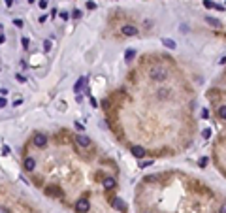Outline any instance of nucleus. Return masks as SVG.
Here are the masks:
<instances>
[{
	"label": "nucleus",
	"instance_id": "27",
	"mask_svg": "<svg viewBox=\"0 0 226 213\" xmlns=\"http://www.w3.org/2000/svg\"><path fill=\"white\" fill-rule=\"evenodd\" d=\"M2 153H4V155H8V153H12V149H9V145H4V147H2Z\"/></svg>",
	"mask_w": 226,
	"mask_h": 213
},
{
	"label": "nucleus",
	"instance_id": "24",
	"mask_svg": "<svg viewBox=\"0 0 226 213\" xmlns=\"http://www.w3.org/2000/svg\"><path fill=\"white\" fill-rule=\"evenodd\" d=\"M4 106H8V100L4 96H0V108H4Z\"/></svg>",
	"mask_w": 226,
	"mask_h": 213
},
{
	"label": "nucleus",
	"instance_id": "22",
	"mask_svg": "<svg viewBox=\"0 0 226 213\" xmlns=\"http://www.w3.org/2000/svg\"><path fill=\"white\" fill-rule=\"evenodd\" d=\"M198 164H200V166L203 168V166H206V164H207V159H206V156H202V159L198 160Z\"/></svg>",
	"mask_w": 226,
	"mask_h": 213
},
{
	"label": "nucleus",
	"instance_id": "11",
	"mask_svg": "<svg viewBox=\"0 0 226 213\" xmlns=\"http://www.w3.org/2000/svg\"><path fill=\"white\" fill-rule=\"evenodd\" d=\"M162 46L168 47V49H175V47H177V46H175V42H174V40H170V38H162Z\"/></svg>",
	"mask_w": 226,
	"mask_h": 213
},
{
	"label": "nucleus",
	"instance_id": "4",
	"mask_svg": "<svg viewBox=\"0 0 226 213\" xmlns=\"http://www.w3.org/2000/svg\"><path fill=\"white\" fill-rule=\"evenodd\" d=\"M75 143L79 145V147H89L91 145V140L87 136H83V134H79V136H75Z\"/></svg>",
	"mask_w": 226,
	"mask_h": 213
},
{
	"label": "nucleus",
	"instance_id": "7",
	"mask_svg": "<svg viewBox=\"0 0 226 213\" xmlns=\"http://www.w3.org/2000/svg\"><path fill=\"white\" fill-rule=\"evenodd\" d=\"M130 151H132V155L136 156V159H143V156H145V149L142 147V145H134Z\"/></svg>",
	"mask_w": 226,
	"mask_h": 213
},
{
	"label": "nucleus",
	"instance_id": "15",
	"mask_svg": "<svg viewBox=\"0 0 226 213\" xmlns=\"http://www.w3.org/2000/svg\"><path fill=\"white\" fill-rule=\"evenodd\" d=\"M219 117L226 121V106H221V108H219Z\"/></svg>",
	"mask_w": 226,
	"mask_h": 213
},
{
	"label": "nucleus",
	"instance_id": "3",
	"mask_svg": "<svg viewBox=\"0 0 226 213\" xmlns=\"http://www.w3.org/2000/svg\"><path fill=\"white\" fill-rule=\"evenodd\" d=\"M121 32H123L124 36H136V34H138V28H136L134 25H124V27L121 28Z\"/></svg>",
	"mask_w": 226,
	"mask_h": 213
},
{
	"label": "nucleus",
	"instance_id": "19",
	"mask_svg": "<svg viewBox=\"0 0 226 213\" xmlns=\"http://www.w3.org/2000/svg\"><path fill=\"white\" fill-rule=\"evenodd\" d=\"M153 164V160H142L139 162V168H145V166H151Z\"/></svg>",
	"mask_w": 226,
	"mask_h": 213
},
{
	"label": "nucleus",
	"instance_id": "10",
	"mask_svg": "<svg viewBox=\"0 0 226 213\" xmlns=\"http://www.w3.org/2000/svg\"><path fill=\"white\" fill-rule=\"evenodd\" d=\"M206 23L211 25V27H215V28H219V27H221V21H219V19H215V17H209V15L206 17Z\"/></svg>",
	"mask_w": 226,
	"mask_h": 213
},
{
	"label": "nucleus",
	"instance_id": "1",
	"mask_svg": "<svg viewBox=\"0 0 226 213\" xmlns=\"http://www.w3.org/2000/svg\"><path fill=\"white\" fill-rule=\"evenodd\" d=\"M149 75H151V79H155V81H164L168 77V70L162 68V66H153V68L149 70Z\"/></svg>",
	"mask_w": 226,
	"mask_h": 213
},
{
	"label": "nucleus",
	"instance_id": "25",
	"mask_svg": "<svg viewBox=\"0 0 226 213\" xmlns=\"http://www.w3.org/2000/svg\"><path fill=\"white\" fill-rule=\"evenodd\" d=\"M87 8H89V9H94V8H96V2H92V0H89V2H87Z\"/></svg>",
	"mask_w": 226,
	"mask_h": 213
},
{
	"label": "nucleus",
	"instance_id": "38",
	"mask_svg": "<svg viewBox=\"0 0 226 213\" xmlns=\"http://www.w3.org/2000/svg\"><path fill=\"white\" fill-rule=\"evenodd\" d=\"M0 32H2V25H0Z\"/></svg>",
	"mask_w": 226,
	"mask_h": 213
},
{
	"label": "nucleus",
	"instance_id": "32",
	"mask_svg": "<svg viewBox=\"0 0 226 213\" xmlns=\"http://www.w3.org/2000/svg\"><path fill=\"white\" fill-rule=\"evenodd\" d=\"M40 8H47V0H40Z\"/></svg>",
	"mask_w": 226,
	"mask_h": 213
},
{
	"label": "nucleus",
	"instance_id": "36",
	"mask_svg": "<svg viewBox=\"0 0 226 213\" xmlns=\"http://www.w3.org/2000/svg\"><path fill=\"white\" fill-rule=\"evenodd\" d=\"M4 42H6V36H4V34H0V43H4Z\"/></svg>",
	"mask_w": 226,
	"mask_h": 213
},
{
	"label": "nucleus",
	"instance_id": "26",
	"mask_svg": "<svg viewBox=\"0 0 226 213\" xmlns=\"http://www.w3.org/2000/svg\"><path fill=\"white\" fill-rule=\"evenodd\" d=\"M213 8H215V9H219V12H224V9H226V6H221V4H215Z\"/></svg>",
	"mask_w": 226,
	"mask_h": 213
},
{
	"label": "nucleus",
	"instance_id": "35",
	"mask_svg": "<svg viewBox=\"0 0 226 213\" xmlns=\"http://www.w3.org/2000/svg\"><path fill=\"white\" fill-rule=\"evenodd\" d=\"M0 213H9V211H8V207H4V206H0Z\"/></svg>",
	"mask_w": 226,
	"mask_h": 213
},
{
	"label": "nucleus",
	"instance_id": "37",
	"mask_svg": "<svg viewBox=\"0 0 226 213\" xmlns=\"http://www.w3.org/2000/svg\"><path fill=\"white\" fill-rule=\"evenodd\" d=\"M12 4H13V0H6V6H8V8L12 6Z\"/></svg>",
	"mask_w": 226,
	"mask_h": 213
},
{
	"label": "nucleus",
	"instance_id": "9",
	"mask_svg": "<svg viewBox=\"0 0 226 213\" xmlns=\"http://www.w3.org/2000/svg\"><path fill=\"white\" fill-rule=\"evenodd\" d=\"M113 187H115V179H113V177H106V179H104V189H106V190H111Z\"/></svg>",
	"mask_w": 226,
	"mask_h": 213
},
{
	"label": "nucleus",
	"instance_id": "29",
	"mask_svg": "<svg viewBox=\"0 0 226 213\" xmlns=\"http://www.w3.org/2000/svg\"><path fill=\"white\" fill-rule=\"evenodd\" d=\"M219 213H226V202H224V204H221V207H219Z\"/></svg>",
	"mask_w": 226,
	"mask_h": 213
},
{
	"label": "nucleus",
	"instance_id": "20",
	"mask_svg": "<svg viewBox=\"0 0 226 213\" xmlns=\"http://www.w3.org/2000/svg\"><path fill=\"white\" fill-rule=\"evenodd\" d=\"M44 49L45 51H51V40H45L44 42Z\"/></svg>",
	"mask_w": 226,
	"mask_h": 213
},
{
	"label": "nucleus",
	"instance_id": "14",
	"mask_svg": "<svg viewBox=\"0 0 226 213\" xmlns=\"http://www.w3.org/2000/svg\"><path fill=\"white\" fill-rule=\"evenodd\" d=\"M168 93H170V91H168V89H160V91L156 93V96L164 100V98H168Z\"/></svg>",
	"mask_w": 226,
	"mask_h": 213
},
{
	"label": "nucleus",
	"instance_id": "33",
	"mask_svg": "<svg viewBox=\"0 0 226 213\" xmlns=\"http://www.w3.org/2000/svg\"><path fill=\"white\" fill-rule=\"evenodd\" d=\"M8 94V89H0V96H6Z\"/></svg>",
	"mask_w": 226,
	"mask_h": 213
},
{
	"label": "nucleus",
	"instance_id": "8",
	"mask_svg": "<svg viewBox=\"0 0 226 213\" xmlns=\"http://www.w3.org/2000/svg\"><path fill=\"white\" fill-rule=\"evenodd\" d=\"M85 83H87V77H79L77 83H75V87H74V91L75 93H81V89L85 87Z\"/></svg>",
	"mask_w": 226,
	"mask_h": 213
},
{
	"label": "nucleus",
	"instance_id": "31",
	"mask_svg": "<svg viewBox=\"0 0 226 213\" xmlns=\"http://www.w3.org/2000/svg\"><path fill=\"white\" fill-rule=\"evenodd\" d=\"M209 136H211V130L206 128V130H203V138H209Z\"/></svg>",
	"mask_w": 226,
	"mask_h": 213
},
{
	"label": "nucleus",
	"instance_id": "16",
	"mask_svg": "<svg viewBox=\"0 0 226 213\" xmlns=\"http://www.w3.org/2000/svg\"><path fill=\"white\" fill-rule=\"evenodd\" d=\"M134 57H136V53H134L132 49H130V51H126V53H124V59H126V61H132Z\"/></svg>",
	"mask_w": 226,
	"mask_h": 213
},
{
	"label": "nucleus",
	"instance_id": "13",
	"mask_svg": "<svg viewBox=\"0 0 226 213\" xmlns=\"http://www.w3.org/2000/svg\"><path fill=\"white\" fill-rule=\"evenodd\" d=\"M111 206H113L115 209H124V204H123L121 198H113V200H111Z\"/></svg>",
	"mask_w": 226,
	"mask_h": 213
},
{
	"label": "nucleus",
	"instance_id": "6",
	"mask_svg": "<svg viewBox=\"0 0 226 213\" xmlns=\"http://www.w3.org/2000/svg\"><path fill=\"white\" fill-rule=\"evenodd\" d=\"M45 143H47V136H45V134H36V136H34V145L44 147Z\"/></svg>",
	"mask_w": 226,
	"mask_h": 213
},
{
	"label": "nucleus",
	"instance_id": "17",
	"mask_svg": "<svg viewBox=\"0 0 226 213\" xmlns=\"http://www.w3.org/2000/svg\"><path fill=\"white\" fill-rule=\"evenodd\" d=\"M203 6H206L207 9H211V8L215 6V2H211V0H203Z\"/></svg>",
	"mask_w": 226,
	"mask_h": 213
},
{
	"label": "nucleus",
	"instance_id": "2",
	"mask_svg": "<svg viewBox=\"0 0 226 213\" xmlns=\"http://www.w3.org/2000/svg\"><path fill=\"white\" fill-rule=\"evenodd\" d=\"M89 207H91V204H89L87 198H79L77 204H75V211H77V213H87Z\"/></svg>",
	"mask_w": 226,
	"mask_h": 213
},
{
	"label": "nucleus",
	"instance_id": "12",
	"mask_svg": "<svg viewBox=\"0 0 226 213\" xmlns=\"http://www.w3.org/2000/svg\"><path fill=\"white\" fill-rule=\"evenodd\" d=\"M45 193H47V194H51V196H53V194H55V196H62L60 189H57V187H47V189H45Z\"/></svg>",
	"mask_w": 226,
	"mask_h": 213
},
{
	"label": "nucleus",
	"instance_id": "5",
	"mask_svg": "<svg viewBox=\"0 0 226 213\" xmlns=\"http://www.w3.org/2000/svg\"><path fill=\"white\" fill-rule=\"evenodd\" d=\"M23 168H25L27 172H32V170L36 168V160L32 159V156H27V159H25V162H23Z\"/></svg>",
	"mask_w": 226,
	"mask_h": 213
},
{
	"label": "nucleus",
	"instance_id": "23",
	"mask_svg": "<svg viewBox=\"0 0 226 213\" xmlns=\"http://www.w3.org/2000/svg\"><path fill=\"white\" fill-rule=\"evenodd\" d=\"M21 43H23L25 49H28V43H30V42H28V38H23V40H21Z\"/></svg>",
	"mask_w": 226,
	"mask_h": 213
},
{
	"label": "nucleus",
	"instance_id": "18",
	"mask_svg": "<svg viewBox=\"0 0 226 213\" xmlns=\"http://www.w3.org/2000/svg\"><path fill=\"white\" fill-rule=\"evenodd\" d=\"M15 79H17L19 83H25V81H27V77H23V74H17V75H15Z\"/></svg>",
	"mask_w": 226,
	"mask_h": 213
},
{
	"label": "nucleus",
	"instance_id": "30",
	"mask_svg": "<svg viewBox=\"0 0 226 213\" xmlns=\"http://www.w3.org/2000/svg\"><path fill=\"white\" fill-rule=\"evenodd\" d=\"M68 17H70V15H68L66 12H60V19H64V21H68Z\"/></svg>",
	"mask_w": 226,
	"mask_h": 213
},
{
	"label": "nucleus",
	"instance_id": "21",
	"mask_svg": "<svg viewBox=\"0 0 226 213\" xmlns=\"http://www.w3.org/2000/svg\"><path fill=\"white\" fill-rule=\"evenodd\" d=\"M13 25L17 28H23V21H21V19H13Z\"/></svg>",
	"mask_w": 226,
	"mask_h": 213
},
{
	"label": "nucleus",
	"instance_id": "34",
	"mask_svg": "<svg viewBox=\"0 0 226 213\" xmlns=\"http://www.w3.org/2000/svg\"><path fill=\"white\" fill-rule=\"evenodd\" d=\"M21 104H23V100H21V98H17L15 102H13V106H21Z\"/></svg>",
	"mask_w": 226,
	"mask_h": 213
},
{
	"label": "nucleus",
	"instance_id": "28",
	"mask_svg": "<svg viewBox=\"0 0 226 213\" xmlns=\"http://www.w3.org/2000/svg\"><path fill=\"white\" fill-rule=\"evenodd\" d=\"M72 15H74L75 19H79V17H81V12H79V9H74V13H72Z\"/></svg>",
	"mask_w": 226,
	"mask_h": 213
}]
</instances>
